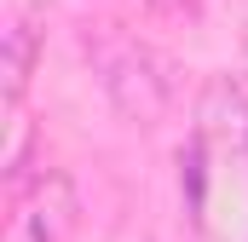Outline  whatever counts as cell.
I'll use <instances>...</instances> for the list:
<instances>
[{
    "label": "cell",
    "mask_w": 248,
    "mask_h": 242,
    "mask_svg": "<svg viewBox=\"0 0 248 242\" xmlns=\"http://www.w3.org/2000/svg\"><path fill=\"white\" fill-rule=\"evenodd\" d=\"M17 196V225H12V242H69L75 237V184L63 173H41L35 184L12 190Z\"/></svg>",
    "instance_id": "7a4b0ae2"
},
{
    "label": "cell",
    "mask_w": 248,
    "mask_h": 242,
    "mask_svg": "<svg viewBox=\"0 0 248 242\" xmlns=\"http://www.w3.org/2000/svg\"><path fill=\"white\" fill-rule=\"evenodd\" d=\"M179 184L190 190V219L202 225V190H208V167H202V133L179 150Z\"/></svg>",
    "instance_id": "277c9868"
},
{
    "label": "cell",
    "mask_w": 248,
    "mask_h": 242,
    "mask_svg": "<svg viewBox=\"0 0 248 242\" xmlns=\"http://www.w3.org/2000/svg\"><path fill=\"white\" fill-rule=\"evenodd\" d=\"M35 63H41V23H35V12H17L6 23V104L12 110L23 104Z\"/></svg>",
    "instance_id": "3957f363"
},
{
    "label": "cell",
    "mask_w": 248,
    "mask_h": 242,
    "mask_svg": "<svg viewBox=\"0 0 248 242\" xmlns=\"http://www.w3.org/2000/svg\"><path fill=\"white\" fill-rule=\"evenodd\" d=\"M243 52H248V29H243Z\"/></svg>",
    "instance_id": "5b68a950"
},
{
    "label": "cell",
    "mask_w": 248,
    "mask_h": 242,
    "mask_svg": "<svg viewBox=\"0 0 248 242\" xmlns=\"http://www.w3.org/2000/svg\"><path fill=\"white\" fill-rule=\"evenodd\" d=\"M81 52L93 63L110 110L127 127H156L173 110V69L156 46H144L139 35H127L122 23H87L81 29Z\"/></svg>",
    "instance_id": "6da1fadb"
}]
</instances>
